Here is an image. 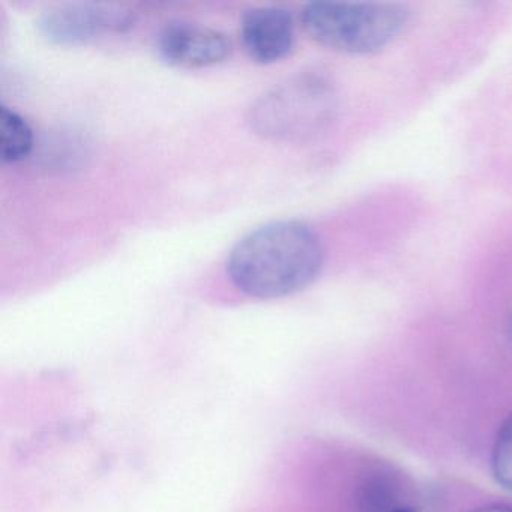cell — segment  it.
Segmentation results:
<instances>
[{
	"label": "cell",
	"instance_id": "6da1fadb",
	"mask_svg": "<svg viewBox=\"0 0 512 512\" xmlns=\"http://www.w3.org/2000/svg\"><path fill=\"white\" fill-rule=\"evenodd\" d=\"M323 260L322 241L311 227L278 221L260 227L236 245L227 274L251 298H283L313 283Z\"/></svg>",
	"mask_w": 512,
	"mask_h": 512
},
{
	"label": "cell",
	"instance_id": "7a4b0ae2",
	"mask_svg": "<svg viewBox=\"0 0 512 512\" xmlns=\"http://www.w3.org/2000/svg\"><path fill=\"white\" fill-rule=\"evenodd\" d=\"M406 5L394 2H314L302 25L320 46L350 55H373L394 43L409 23Z\"/></svg>",
	"mask_w": 512,
	"mask_h": 512
},
{
	"label": "cell",
	"instance_id": "3957f363",
	"mask_svg": "<svg viewBox=\"0 0 512 512\" xmlns=\"http://www.w3.org/2000/svg\"><path fill=\"white\" fill-rule=\"evenodd\" d=\"M334 112L331 86L304 74L263 95L251 110V124L266 139L296 142L325 127Z\"/></svg>",
	"mask_w": 512,
	"mask_h": 512
},
{
	"label": "cell",
	"instance_id": "277c9868",
	"mask_svg": "<svg viewBox=\"0 0 512 512\" xmlns=\"http://www.w3.org/2000/svg\"><path fill=\"white\" fill-rule=\"evenodd\" d=\"M133 23L131 14L94 5H71L44 14L40 31L47 40L62 46H77L110 32H122Z\"/></svg>",
	"mask_w": 512,
	"mask_h": 512
},
{
	"label": "cell",
	"instance_id": "5b68a950",
	"mask_svg": "<svg viewBox=\"0 0 512 512\" xmlns=\"http://www.w3.org/2000/svg\"><path fill=\"white\" fill-rule=\"evenodd\" d=\"M226 35L203 26L172 23L158 37V52L170 65L203 68L220 64L230 55Z\"/></svg>",
	"mask_w": 512,
	"mask_h": 512
},
{
	"label": "cell",
	"instance_id": "8992f818",
	"mask_svg": "<svg viewBox=\"0 0 512 512\" xmlns=\"http://www.w3.org/2000/svg\"><path fill=\"white\" fill-rule=\"evenodd\" d=\"M242 43L260 64H274L290 55L295 46L292 16L280 8H256L242 19Z\"/></svg>",
	"mask_w": 512,
	"mask_h": 512
},
{
	"label": "cell",
	"instance_id": "52a82bcc",
	"mask_svg": "<svg viewBox=\"0 0 512 512\" xmlns=\"http://www.w3.org/2000/svg\"><path fill=\"white\" fill-rule=\"evenodd\" d=\"M31 128L22 116L8 109L0 112V158L5 163H17L32 151Z\"/></svg>",
	"mask_w": 512,
	"mask_h": 512
},
{
	"label": "cell",
	"instance_id": "ba28073f",
	"mask_svg": "<svg viewBox=\"0 0 512 512\" xmlns=\"http://www.w3.org/2000/svg\"><path fill=\"white\" fill-rule=\"evenodd\" d=\"M494 478L506 490L512 491V415L506 418L497 433L491 455Z\"/></svg>",
	"mask_w": 512,
	"mask_h": 512
},
{
	"label": "cell",
	"instance_id": "9c48e42d",
	"mask_svg": "<svg viewBox=\"0 0 512 512\" xmlns=\"http://www.w3.org/2000/svg\"><path fill=\"white\" fill-rule=\"evenodd\" d=\"M472 512H512V506L494 503V505L482 506V508L475 509Z\"/></svg>",
	"mask_w": 512,
	"mask_h": 512
},
{
	"label": "cell",
	"instance_id": "30bf717a",
	"mask_svg": "<svg viewBox=\"0 0 512 512\" xmlns=\"http://www.w3.org/2000/svg\"><path fill=\"white\" fill-rule=\"evenodd\" d=\"M391 512H416V511L413 508H409V506H400V508L392 509Z\"/></svg>",
	"mask_w": 512,
	"mask_h": 512
}]
</instances>
